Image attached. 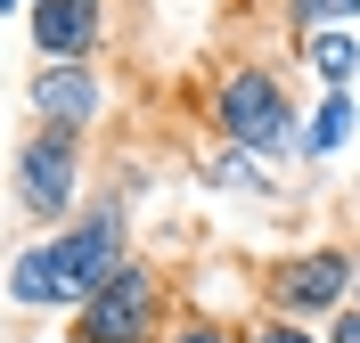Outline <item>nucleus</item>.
<instances>
[{
	"mask_svg": "<svg viewBox=\"0 0 360 343\" xmlns=\"http://www.w3.org/2000/svg\"><path fill=\"white\" fill-rule=\"evenodd\" d=\"M246 343H328V335L303 327V319H278V311H254V319H246Z\"/></svg>",
	"mask_w": 360,
	"mask_h": 343,
	"instance_id": "nucleus-13",
	"label": "nucleus"
},
{
	"mask_svg": "<svg viewBox=\"0 0 360 343\" xmlns=\"http://www.w3.org/2000/svg\"><path fill=\"white\" fill-rule=\"evenodd\" d=\"M197 188H213V196H246V205H278L287 188H278V172H270L262 156H246V147H205L197 156Z\"/></svg>",
	"mask_w": 360,
	"mask_h": 343,
	"instance_id": "nucleus-8",
	"label": "nucleus"
},
{
	"mask_svg": "<svg viewBox=\"0 0 360 343\" xmlns=\"http://www.w3.org/2000/svg\"><path fill=\"white\" fill-rule=\"evenodd\" d=\"M164 343H246V319H221V311H197V302H180V319L164 327Z\"/></svg>",
	"mask_w": 360,
	"mask_h": 343,
	"instance_id": "nucleus-11",
	"label": "nucleus"
},
{
	"mask_svg": "<svg viewBox=\"0 0 360 343\" xmlns=\"http://www.w3.org/2000/svg\"><path fill=\"white\" fill-rule=\"evenodd\" d=\"M295 58L319 74V90H352L360 82V25H328V33H303Z\"/></svg>",
	"mask_w": 360,
	"mask_h": 343,
	"instance_id": "nucleus-9",
	"label": "nucleus"
},
{
	"mask_svg": "<svg viewBox=\"0 0 360 343\" xmlns=\"http://www.w3.org/2000/svg\"><path fill=\"white\" fill-rule=\"evenodd\" d=\"M17 8H25V0H0V17H17Z\"/></svg>",
	"mask_w": 360,
	"mask_h": 343,
	"instance_id": "nucleus-15",
	"label": "nucleus"
},
{
	"mask_svg": "<svg viewBox=\"0 0 360 343\" xmlns=\"http://www.w3.org/2000/svg\"><path fill=\"white\" fill-rule=\"evenodd\" d=\"M131 262V188H98L58 237H25L0 262V295L17 311H82Z\"/></svg>",
	"mask_w": 360,
	"mask_h": 343,
	"instance_id": "nucleus-1",
	"label": "nucleus"
},
{
	"mask_svg": "<svg viewBox=\"0 0 360 343\" xmlns=\"http://www.w3.org/2000/svg\"><path fill=\"white\" fill-rule=\"evenodd\" d=\"M180 319L172 302V270L164 262H148V253H131L123 270L98 286V295L74 311L66 343H164V327Z\"/></svg>",
	"mask_w": 360,
	"mask_h": 343,
	"instance_id": "nucleus-4",
	"label": "nucleus"
},
{
	"mask_svg": "<svg viewBox=\"0 0 360 343\" xmlns=\"http://www.w3.org/2000/svg\"><path fill=\"white\" fill-rule=\"evenodd\" d=\"M360 302V253L336 246V237H319V246H295V253H270L262 262V311L278 319H336Z\"/></svg>",
	"mask_w": 360,
	"mask_h": 343,
	"instance_id": "nucleus-5",
	"label": "nucleus"
},
{
	"mask_svg": "<svg viewBox=\"0 0 360 343\" xmlns=\"http://www.w3.org/2000/svg\"><path fill=\"white\" fill-rule=\"evenodd\" d=\"M319 335H328V343H360V302H352V311H336V319L319 327Z\"/></svg>",
	"mask_w": 360,
	"mask_h": 343,
	"instance_id": "nucleus-14",
	"label": "nucleus"
},
{
	"mask_svg": "<svg viewBox=\"0 0 360 343\" xmlns=\"http://www.w3.org/2000/svg\"><path fill=\"white\" fill-rule=\"evenodd\" d=\"M25 41L41 66H82L107 49V0H25Z\"/></svg>",
	"mask_w": 360,
	"mask_h": 343,
	"instance_id": "nucleus-7",
	"label": "nucleus"
},
{
	"mask_svg": "<svg viewBox=\"0 0 360 343\" xmlns=\"http://www.w3.org/2000/svg\"><path fill=\"white\" fill-rule=\"evenodd\" d=\"M278 17L303 41V33H328V25H360V0H278Z\"/></svg>",
	"mask_w": 360,
	"mask_h": 343,
	"instance_id": "nucleus-12",
	"label": "nucleus"
},
{
	"mask_svg": "<svg viewBox=\"0 0 360 343\" xmlns=\"http://www.w3.org/2000/svg\"><path fill=\"white\" fill-rule=\"evenodd\" d=\"M352 131H360V98H352V90H319L311 123H303V163L344 156V147H352Z\"/></svg>",
	"mask_w": 360,
	"mask_h": 343,
	"instance_id": "nucleus-10",
	"label": "nucleus"
},
{
	"mask_svg": "<svg viewBox=\"0 0 360 343\" xmlns=\"http://www.w3.org/2000/svg\"><path fill=\"white\" fill-rule=\"evenodd\" d=\"M303 123L311 114L295 107V82L270 58H229L213 66V90H205V131L221 147H246L262 163H303Z\"/></svg>",
	"mask_w": 360,
	"mask_h": 343,
	"instance_id": "nucleus-2",
	"label": "nucleus"
},
{
	"mask_svg": "<svg viewBox=\"0 0 360 343\" xmlns=\"http://www.w3.org/2000/svg\"><path fill=\"white\" fill-rule=\"evenodd\" d=\"M25 114L49 123V131L98 139V123L115 114V90H107V74H98V58H82V66H33L25 74Z\"/></svg>",
	"mask_w": 360,
	"mask_h": 343,
	"instance_id": "nucleus-6",
	"label": "nucleus"
},
{
	"mask_svg": "<svg viewBox=\"0 0 360 343\" xmlns=\"http://www.w3.org/2000/svg\"><path fill=\"white\" fill-rule=\"evenodd\" d=\"M8 196H17L25 237H58L74 213L90 205V139L25 123L17 131V163H8Z\"/></svg>",
	"mask_w": 360,
	"mask_h": 343,
	"instance_id": "nucleus-3",
	"label": "nucleus"
}]
</instances>
